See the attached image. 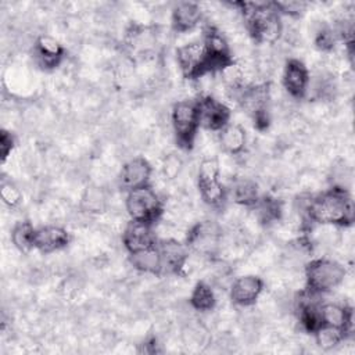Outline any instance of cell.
Returning a JSON list of instances; mask_svg holds the SVG:
<instances>
[{
  "mask_svg": "<svg viewBox=\"0 0 355 355\" xmlns=\"http://www.w3.org/2000/svg\"><path fill=\"white\" fill-rule=\"evenodd\" d=\"M300 211L311 223L333 227L352 225L355 207L348 189L334 187L300 201Z\"/></svg>",
  "mask_w": 355,
  "mask_h": 355,
  "instance_id": "6da1fadb",
  "label": "cell"
},
{
  "mask_svg": "<svg viewBox=\"0 0 355 355\" xmlns=\"http://www.w3.org/2000/svg\"><path fill=\"white\" fill-rule=\"evenodd\" d=\"M248 35L259 44H275L283 35V22L273 3H239Z\"/></svg>",
  "mask_w": 355,
  "mask_h": 355,
  "instance_id": "7a4b0ae2",
  "label": "cell"
},
{
  "mask_svg": "<svg viewBox=\"0 0 355 355\" xmlns=\"http://www.w3.org/2000/svg\"><path fill=\"white\" fill-rule=\"evenodd\" d=\"M305 288L323 295L337 288L345 279L347 270L343 263L331 258H313L304 269Z\"/></svg>",
  "mask_w": 355,
  "mask_h": 355,
  "instance_id": "3957f363",
  "label": "cell"
},
{
  "mask_svg": "<svg viewBox=\"0 0 355 355\" xmlns=\"http://www.w3.org/2000/svg\"><path fill=\"white\" fill-rule=\"evenodd\" d=\"M125 208L130 220L154 225L164 212V202L155 189L148 183L128 190Z\"/></svg>",
  "mask_w": 355,
  "mask_h": 355,
  "instance_id": "277c9868",
  "label": "cell"
},
{
  "mask_svg": "<svg viewBox=\"0 0 355 355\" xmlns=\"http://www.w3.org/2000/svg\"><path fill=\"white\" fill-rule=\"evenodd\" d=\"M171 125L179 147L190 150L200 129V114L197 100H179L171 111Z\"/></svg>",
  "mask_w": 355,
  "mask_h": 355,
  "instance_id": "5b68a950",
  "label": "cell"
},
{
  "mask_svg": "<svg viewBox=\"0 0 355 355\" xmlns=\"http://www.w3.org/2000/svg\"><path fill=\"white\" fill-rule=\"evenodd\" d=\"M197 187L207 205L212 208L223 205L227 190L220 182V166L216 158L208 157L200 162L197 171Z\"/></svg>",
  "mask_w": 355,
  "mask_h": 355,
  "instance_id": "8992f818",
  "label": "cell"
},
{
  "mask_svg": "<svg viewBox=\"0 0 355 355\" xmlns=\"http://www.w3.org/2000/svg\"><path fill=\"white\" fill-rule=\"evenodd\" d=\"M176 61L180 72L187 79H200L209 75L208 58L202 40L189 42L178 47Z\"/></svg>",
  "mask_w": 355,
  "mask_h": 355,
  "instance_id": "52a82bcc",
  "label": "cell"
},
{
  "mask_svg": "<svg viewBox=\"0 0 355 355\" xmlns=\"http://www.w3.org/2000/svg\"><path fill=\"white\" fill-rule=\"evenodd\" d=\"M222 243V229L214 220L196 223L187 233L186 244L189 250L200 255H214Z\"/></svg>",
  "mask_w": 355,
  "mask_h": 355,
  "instance_id": "ba28073f",
  "label": "cell"
},
{
  "mask_svg": "<svg viewBox=\"0 0 355 355\" xmlns=\"http://www.w3.org/2000/svg\"><path fill=\"white\" fill-rule=\"evenodd\" d=\"M198 114H200V126L211 132L222 130L227 123H230L232 111L222 101L215 98L211 94L202 96L197 100Z\"/></svg>",
  "mask_w": 355,
  "mask_h": 355,
  "instance_id": "9c48e42d",
  "label": "cell"
},
{
  "mask_svg": "<svg viewBox=\"0 0 355 355\" xmlns=\"http://www.w3.org/2000/svg\"><path fill=\"white\" fill-rule=\"evenodd\" d=\"M282 83L290 97L297 100L304 98L311 83L308 67L298 58H288L283 68Z\"/></svg>",
  "mask_w": 355,
  "mask_h": 355,
  "instance_id": "30bf717a",
  "label": "cell"
},
{
  "mask_svg": "<svg viewBox=\"0 0 355 355\" xmlns=\"http://www.w3.org/2000/svg\"><path fill=\"white\" fill-rule=\"evenodd\" d=\"M157 245L161 255L162 273L179 275L184 269L189 259L187 244H183L179 240L169 237L157 241Z\"/></svg>",
  "mask_w": 355,
  "mask_h": 355,
  "instance_id": "8fae6325",
  "label": "cell"
},
{
  "mask_svg": "<svg viewBox=\"0 0 355 355\" xmlns=\"http://www.w3.org/2000/svg\"><path fill=\"white\" fill-rule=\"evenodd\" d=\"M265 288V282L255 275H244L233 280L229 295L234 305L250 306L257 302Z\"/></svg>",
  "mask_w": 355,
  "mask_h": 355,
  "instance_id": "7c38bea8",
  "label": "cell"
},
{
  "mask_svg": "<svg viewBox=\"0 0 355 355\" xmlns=\"http://www.w3.org/2000/svg\"><path fill=\"white\" fill-rule=\"evenodd\" d=\"M157 241L151 223L130 220L122 232V244L129 254L150 248Z\"/></svg>",
  "mask_w": 355,
  "mask_h": 355,
  "instance_id": "4fadbf2b",
  "label": "cell"
},
{
  "mask_svg": "<svg viewBox=\"0 0 355 355\" xmlns=\"http://www.w3.org/2000/svg\"><path fill=\"white\" fill-rule=\"evenodd\" d=\"M69 240L71 236L65 227L58 225H44L35 230L33 248L43 254H51L65 248L69 244Z\"/></svg>",
  "mask_w": 355,
  "mask_h": 355,
  "instance_id": "5bb4252c",
  "label": "cell"
},
{
  "mask_svg": "<svg viewBox=\"0 0 355 355\" xmlns=\"http://www.w3.org/2000/svg\"><path fill=\"white\" fill-rule=\"evenodd\" d=\"M64 47L50 35H40L33 44V57L43 69H55L64 60Z\"/></svg>",
  "mask_w": 355,
  "mask_h": 355,
  "instance_id": "9a60e30c",
  "label": "cell"
},
{
  "mask_svg": "<svg viewBox=\"0 0 355 355\" xmlns=\"http://www.w3.org/2000/svg\"><path fill=\"white\" fill-rule=\"evenodd\" d=\"M153 173L151 164L144 157H133L126 161L119 173V183L125 190L150 183Z\"/></svg>",
  "mask_w": 355,
  "mask_h": 355,
  "instance_id": "2e32d148",
  "label": "cell"
},
{
  "mask_svg": "<svg viewBox=\"0 0 355 355\" xmlns=\"http://www.w3.org/2000/svg\"><path fill=\"white\" fill-rule=\"evenodd\" d=\"M202 18V10L198 3L180 1L172 8L171 22L175 32L186 33L193 31Z\"/></svg>",
  "mask_w": 355,
  "mask_h": 355,
  "instance_id": "e0dca14e",
  "label": "cell"
},
{
  "mask_svg": "<svg viewBox=\"0 0 355 355\" xmlns=\"http://www.w3.org/2000/svg\"><path fill=\"white\" fill-rule=\"evenodd\" d=\"M322 324L331 326L345 331L347 334L352 327V309L338 302H322L320 304Z\"/></svg>",
  "mask_w": 355,
  "mask_h": 355,
  "instance_id": "ac0fdd59",
  "label": "cell"
},
{
  "mask_svg": "<svg viewBox=\"0 0 355 355\" xmlns=\"http://www.w3.org/2000/svg\"><path fill=\"white\" fill-rule=\"evenodd\" d=\"M218 139L222 150L230 155L241 154L247 144L245 129L239 123H227L222 130H219Z\"/></svg>",
  "mask_w": 355,
  "mask_h": 355,
  "instance_id": "d6986e66",
  "label": "cell"
},
{
  "mask_svg": "<svg viewBox=\"0 0 355 355\" xmlns=\"http://www.w3.org/2000/svg\"><path fill=\"white\" fill-rule=\"evenodd\" d=\"M129 262L136 270H139L141 273H148V275H161L162 273L161 255H159V250H158L157 244L150 248L129 254Z\"/></svg>",
  "mask_w": 355,
  "mask_h": 355,
  "instance_id": "ffe728a7",
  "label": "cell"
},
{
  "mask_svg": "<svg viewBox=\"0 0 355 355\" xmlns=\"http://www.w3.org/2000/svg\"><path fill=\"white\" fill-rule=\"evenodd\" d=\"M229 193L236 204L250 208H252L261 197L258 191V184L255 183V180L248 178L234 179L229 189Z\"/></svg>",
  "mask_w": 355,
  "mask_h": 355,
  "instance_id": "44dd1931",
  "label": "cell"
},
{
  "mask_svg": "<svg viewBox=\"0 0 355 355\" xmlns=\"http://www.w3.org/2000/svg\"><path fill=\"white\" fill-rule=\"evenodd\" d=\"M190 306L198 312H208L215 308L216 297L207 282H197L189 297Z\"/></svg>",
  "mask_w": 355,
  "mask_h": 355,
  "instance_id": "7402d4cb",
  "label": "cell"
},
{
  "mask_svg": "<svg viewBox=\"0 0 355 355\" xmlns=\"http://www.w3.org/2000/svg\"><path fill=\"white\" fill-rule=\"evenodd\" d=\"M255 211V218L263 225L277 222L282 218V204L273 197H259L257 204L252 207Z\"/></svg>",
  "mask_w": 355,
  "mask_h": 355,
  "instance_id": "603a6c76",
  "label": "cell"
},
{
  "mask_svg": "<svg viewBox=\"0 0 355 355\" xmlns=\"http://www.w3.org/2000/svg\"><path fill=\"white\" fill-rule=\"evenodd\" d=\"M36 227L29 220H19L11 229V241L21 252L33 250V237Z\"/></svg>",
  "mask_w": 355,
  "mask_h": 355,
  "instance_id": "cb8c5ba5",
  "label": "cell"
},
{
  "mask_svg": "<svg viewBox=\"0 0 355 355\" xmlns=\"http://www.w3.org/2000/svg\"><path fill=\"white\" fill-rule=\"evenodd\" d=\"M315 341L316 344L324 349V351H329V349H333L336 348L337 345H340L345 337H347V333L340 330V329H336V327H331V326H326V324H322L315 333Z\"/></svg>",
  "mask_w": 355,
  "mask_h": 355,
  "instance_id": "d4e9b609",
  "label": "cell"
},
{
  "mask_svg": "<svg viewBox=\"0 0 355 355\" xmlns=\"http://www.w3.org/2000/svg\"><path fill=\"white\" fill-rule=\"evenodd\" d=\"M337 40L336 32L329 26H320L315 35V44L320 51H330Z\"/></svg>",
  "mask_w": 355,
  "mask_h": 355,
  "instance_id": "484cf974",
  "label": "cell"
},
{
  "mask_svg": "<svg viewBox=\"0 0 355 355\" xmlns=\"http://www.w3.org/2000/svg\"><path fill=\"white\" fill-rule=\"evenodd\" d=\"M0 196H1L3 202L6 205H8L10 208L17 207L22 200V193H21L19 187L17 184H14L12 182H3L1 183Z\"/></svg>",
  "mask_w": 355,
  "mask_h": 355,
  "instance_id": "4316f807",
  "label": "cell"
},
{
  "mask_svg": "<svg viewBox=\"0 0 355 355\" xmlns=\"http://www.w3.org/2000/svg\"><path fill=\"white\" fill-rule=\"evenodd\" d=\"M182 168H183V162L179 155L169 154L165 157L162 164V172L166 179H175L176 176H179V173L182 172Z\"/></svg>",
  "mask_w": 355,
  "mask_h": 355,
  "instance_id": "83f0119b",
  "label": "cell"
},
{
  "mask_svg": "<svg viewBox=\"0 0 355 355\" xmlns=\"http://www.w3.org/2000/svg\"><path fill=\"white\" fill-rule=\"evenodd\" d=\"M14 146H15L14 135L11 132L3 129L1 133H0V153H1V159L3 161H6L8 158Z\"/></svg>",
  "mask_w": 355,
  "mask_h": 355,
  "instance_id": "f1b7e54d",
  "label": "cell"
}]
</instances>
